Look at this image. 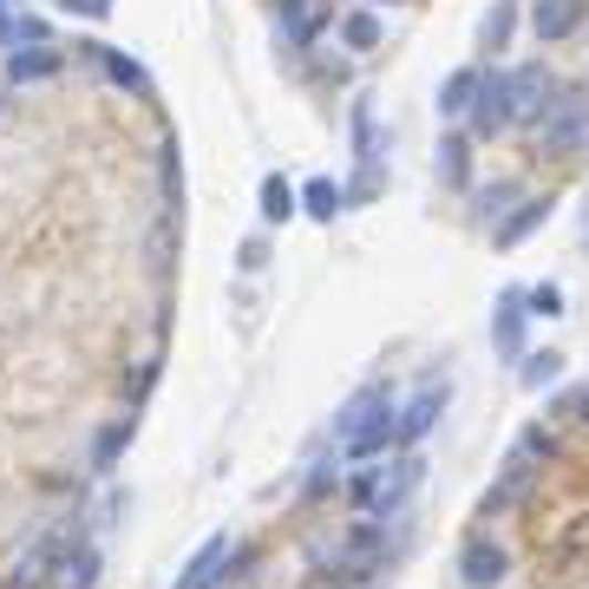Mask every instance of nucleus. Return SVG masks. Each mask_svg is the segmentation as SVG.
<instances>
[{
    "instance_id": "1",
    "label": "nucleus",
    "mask_w": 589,
    "mask_h": 589,
    "mask_svg": "<svg viewBox=\"0 0 589 589\" xmlns=\"http://www.w3.org/2000/svg\"><path fill=\"white\" fill-rule=\"evenodd\" d=\"M334 440H341L348 458H380L386 445L400 440V406H393L380 386L354 393V400H348V413H341V426H334Z\"/></svg>"
},
{
    "instance_id": "2",
    "label": "nucleus",
    "mask_w": 589,
    "mask_h": 589,
    "mask_svg": "<svg viewBox=\"0 0 589 589\" xmlns=\"http://www.w3.org/2000/svg\"><path fill=\"white\" fill-rule=\"evenodd\" d=\"M472 132L478 138H492V132H505L512 125V85H505V73H478V92H472Z\"/></svg>"
},
{
    "instance_id": "3",
    "label": "nucleus",
    "mask_w": 589,
    "mask_h": 589,
    "mask_svg": "<svg viewBox=\"0 0 589 589\" xmlns=\"http://www.w3.org/2000/svg\"><path fill=\"white\" fill-rule=\"evenodd\" d=\"M583 118H589V99H583V92H564V85H557L550 112L537 118V125H544V145H550V151H570L577 138H583Z\"/></svg>"
},
{
    "instance_id": "4",
    "label": "nucleus",
    "mask_w": 589,
    "mask_h": 589,
    "mask_svg": "<svg viewBox=\"0 0 589 589\" xmlns=\"http://www.w3.org/2000/svg\"><path fill=\"white\" fill-rule=\"evenodd\" d=\"M505 85H512V118H544V112H550V99H557V79L544 73V66L505 73Z\"/></svg>"
},
{
    "instance_id": "5",
    "label": "nucleus",
    "mask_w": 589,
    "mask_h": 589,
    "mask_svg": "<svg viewBox=\"0 0 589 589\" xmlns=\"http://www.w3.org/2000/svg\"><path fill=\"white\" fill-rule=\"evenodd\" d=\"M373 564H380V524H361L348 544H334V570H328V577H348V583H361Z\"/></svg>"
},
{
    "instance_id": "6",
    "label": "nucleus",
    "mask_w": 589,
    "mask_h": 589,
    "mask_svg": "<svg viewBox=\"0 0 589 589\" xmlns=\"http://www.w3.org/2000/svg\"><path fill=\"white\" fill-rule=\"evenodd\" d=\"M413 485H420V458H393V472L368 478V485H361V498H368L373 512L386 517L393 505H400V498H406V492H413Z\"/></svg>"
},
{
    "instance_id": "7",
    "label": "nucleus",
    "mask_w": 589,
    "mask_h": 589,
    "mask_svg": "<svg viewBox=\"0 0 589 589\" xmlns=\"http://www.w3.org/2000/svg\"><path fill=\"white\" fill-rule=\"evenodd\" d=\"M229 577V537H210L197 557H190V570L177 577V589H217Z\"/></svg>"
},
{
    "instance_id": "8",
    "label": "nucleus",
    "mask_w": 589,
    "mask_h": 589,
    "mask_svg": "<svg viewBox=\"0 0 589 589\" xmlns=\"http://www.w3.org/2000/svg\"><path fill=\"white\" fill-rule=\"evenodd\" d=\"M577 20H583V0H537V13H530V27H537L544 46H557Z\"/></svg>"
},
{
    "instance_id": "9",
    "label": "nucleus",
    "mask_w": 589,
    "mask_h": 589,
    "mask_svg": "<svg viewBox=\"0 0 589 589\" xmlns=\"http://www.w3.org/2000/svg\"><path fill=\"white\" fill-rule=\"evenodd\" d=\"M440 406H445V386H433V380H426V386H420V400L400 413V440H406V445L426 440V433H433V420H440Z\"/></svg>"
},
{
    "instance_id": "10",
    "label": "nucleus",
    "mask_w": 589,
    "mask_h": 589,
    "mask_svg": "<svg viewBox=\"0 0 589 589\" xmlns=\"http://www.w3.org/2000/svg\"><path fill=\"white\" fill-rule=\"evenodd\" d=\"M294 204H301V210H308V217L334 223V217H341V210H348V190H341V184H334V177H308V184H301V197H294Z\"/></svg>"
},
{
    "instance_id": "11",
    "label": "nucleus",
    "mask_w": 589,
    "mask_h": 589,
    "mask_svg": "<svg viewBox=\"0 0 589 589\" xmlns=\"http://www.w3.org/2000/svg\"><path fill=\"white\" fill-rule=\"evenodd\" d=\"M465 583L472 589H492V583H505V550L498 544H465Z\"/></svg>"
},
{
    "instance_id": "12",
    "label": "nucleus",
    "mask_w": 589,
    "mask_h": 589,
    "mask_svg": "<svg viewBox=\"0 0 589 589\" xmlns=\"http://www.w3.org/2000/svg\"><path fill=\"white\" fill-rule=\"evenodd\" d=\"M492 341H498L505 354H524V294H505V301H498V314H492Z\"/></svg>"
},
{
    "instance_id": "13",
    "label": "nucleus",
    "mask_w": 589,
    "mask_h": 589,
    "mask_svg": "<svg viewBox=\"0 0 589 589\" xmlns=\"http://www.w3.org/2000/svg\"><path fill=\"white\" fill-rule=\"evenodd\" d=\"M472 92H478V66H458V73L440 85V112L445 118H465V112H472Z\"/></svg>"
},
{
    "instance_id": "14",
    "label": "nucleus",
    "mask_w": 589,
    "mask_h": 589,
    "mask_svg": "<svg viewBox=\"0 0 589 589\" xmlns=\"http://www.w3.org/2000/svg\"><path fill=\"white\" fill-rule=\"evenodd\" d=\"M92 583H99V550H73L53 577V589H92Z\"/></svg>"
},
{
    "instance_id": "15",
    "label": "nucleus",
    "mask_w": 589,
    "mask_h": 589,
    "mask_svg": "<svg viewBox=\"0 0 589 589\" xmlns=\"http://www.w3.org/2000/svg\"><path fill=\"white\" fill-rule=\"evenodd\" d=\"M46 73H60V53H46V46H33V53H13V60H7V79H13V85L46 79Z\"/></svg>"
},
{
    "instance_id": "16",
    "label": "nucleus",
    "mask_w": 589,
    "mask_h": 589,
    "mask_svg": "<svg viewBox=\"0 0 589 589\" xmlns=\"http://www.w3.org/2000/svg\"><path fill=\"white\" fill-rule=\"evenodd\" d=\"M301 204H294V184L289 177H262V217L269 223H289Z\"/></svg>"
},
{
    "instance_id": "17",
    "label": "nucleus",
    "mask_w": 589,
    "mask_h": 589,
    "mask_svg": "<svg viewBox=\"0 0 589 589\" xmlns=\"http://www.w3.org/2000/svg\"><path fill=\"white\" fill-rule=\"evenodd\" d=\"M341 40H348V46H361V53H368V46H380V20H373L368 7H354V13H348V20H341Z\"/></svg>"
},
{
    "instance_id": "18",
    "label": "nucleus",
    "mask_w": 589,
    "mask_h": 589,
    "mask_svg": "<svg viewBox=\"0 0 589 589\" xmlns=\"http://www.w3.org/2000/svg\"><path fill=\"white\" fill-rule=\"evenodd\" d=\"M99 66H105V79H118V85H125V92H145L151 79L138 73V66H132V60H125V53H112V46H105V53H99Z\"/></svg>"
},
{
    "instance_id": "19",
    "label": "nucleus",
    "mask_w": 589,
    "mask_h": 589,
    "mask_svg": "<svg viewBox=\"0 0 589 589\" xmlns=\"http://www.w3.org/2000/svg\"><path fill=\"white\" fill-rule=\"evenodd\" d=\"M354 157H361V170H373V157H380V145H373V105H354Z\"/></svg>"
},
{
    "instance_id": "20",
    "label": "nucleus",
    "mask_w": 589,
    "mask_h": 589,
    "mask_svg": "<svg viewBox=\"0 0 589 589\" xmlns=\"http://www.w3.org/2000/svg\"><path fill=\"white\" fill-rule=\"evenodd\" d=\"M557 373H564V354H550V348L544 354H524V386H550Z\"/></svg>"
},
{
    "instance_id": "21",
    "label": "nucleus",
    "mask_w": 589,
    "mask_h": 589,
    "mask_svg": "<svg viewBox=\"0 0 589 589\" xmlns=\"http://www.w3.org/2000/svg\"><path fill=\"white\" fill-rule=\"evenodd\" d=\"M125 440H132V420H118V426H105V440H99V452H92V465L105 472V465H112V458L125 452Z\"/></svg>"
},
{
    "instance_id": "22",
    "label": "nucleus",
    "mask_w": 589,
    "mask_h": 589,
    "mask_svg": "<svg viewBox=\"0 0 589 589\" xmlns=\"http://www.w3.org/2000/svg\"><path fill=\"white\" fill-rule=\"evenodd\" d=\"M550 217V204H530V210H517L512 223H505V229H498V242H505V249H512L517 236H524V229H537V223Z\"/></svg>"
},
{
    "instance_id": "23",
    "label": "nucleus",
    "mask_w": 589,
    "mask_h": 589,
    "mask_svg": "<svg viewBox=\"0 0 589 589\" xmlns=\"http://www.w3.org/2000/svg\"><path fill=\"white\" fill-rule=\"evenodd\" d=\"M440 177L445 184H465V145H458V138H445L440 145Z\"/></svg>"
},
{
    "instance_id": "24",
    "label": "nucleus",
    "mask_w": 589,
    "mask_h": 589,
    "mask_svg": "<svg viewBox=\"0 0 589 589\" xmlns=\"http://www.w3.org/2000/svg\"><path fill=\"white\" fill-rule=\"evenodd\" d=\"M524 301H530L524 314H564V294L550 289V282H544V289H530V294H524Z\"/></svg>"
},
{
    "instance_id": "25",
    "label": "nucleus",
    "mask_w": 589,
    "mask_h": 589,
    "mask_svg": "<svg viewBox=\"0 0 589 589\" xmlns=\"http://www.w3.org/2000/svg\"><path fill=\"white\" fill-rule=\"evenodd\" d=\"M66 13H79V20H112V0H60Z\"/></svg>"
},
{
    "instance_id": "26",
    "label": "nucleus",
    "mask_w": 589,
    "mask_h": 589,
    "mask_svg": "<svg viewBox=\"0 0 589 589\" xmlns=\"http://www.w3.org/2000/svg\"><path fill=\"white\" fill-rule=\"evenodd\" d=\"M505 204H517L512 184H498V190H485V217H505Z\"/></svg>"
},
{
    "instance_id": "27",
    "label": "nucleus",
    "mask_w": 589,
    "mask_h": 589,
    "mask_svg": "<svg viewBox=\"0 0 589 589\" xmlns=\"http://www.w3.org/2000/svg\"><path fill=\"white\" fill-rule=\"evenodd\" d=\"M570 413H577V420H589V386L577 393V400H570Z\"/></svg>"
}]
</instances>
